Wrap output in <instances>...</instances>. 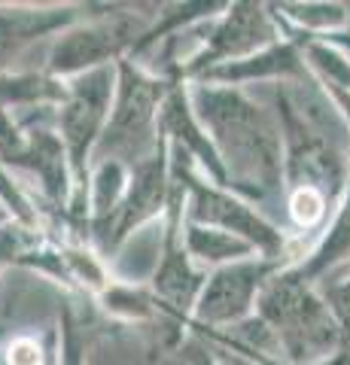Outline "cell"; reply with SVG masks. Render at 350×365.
<instances>
[{
  "mask_svg": "<svg viewBox=\"0 0 350 365\" xmlns=\"http://www.w3.org/2000/svg\"><path fill=\"white\" fill-rule=\"evenodd\" d=\"M262 365H274V362H265V359H262Z\"/></svg>",
  "mask_w": 350,
  "mask_h": 365,
  "instance_id": "obj_19",
  "label": "cell"
},
{
  "mask_svg": "<svg viewBox=\"0 0 350 365\" xmlns=\"http://www.w3.org/2000/svg\"><path fill=\"white\" fill-rule=\"evenodd\" d=\"M168 189H171V162H168V143L159 137L155 150L128 168V186L119 207L110 220L95 228L101 253H113L131 232H138L143 222H150L168 204Z\"/></svg>",
  "mask_w": 350,
  "mask_h": 365,
  "instance_id": "obj_7",
  "label": "cell"
},
{
  "mask_svg": "<svg viewBox=\"0 0 350 365\" xmlns=\"http://www.w3.org/2000/svg\"><path fill=\"white\" fill-rule=\"evenodd\" d=\"M277 43V28L271 21V13L259 4H235L229 6L217 25L207 31L205 46L192 61L183 64V73H205L210 67L241 61L247 55H256Z\"/></svg>",
  "mask_w": 350,
  "mask_h": 365,
  "instance_id": "obj_9",
  "label": "cell"
},
{
  "mask_svg": "<svg viewBox=\"0 0 350 365\" xmlns=\"http://www.w3.org/2000/svg\"><path fill=\"white\" fill-rule=\"evenodd\" d=\"M64 98L58 107V140L64 146L67 168L76 177V192L86 198L88 189V158L95 153V143L107 125L113 91H116V71L113 67H98L80 76L64 79ZM88 210V201H86Z\"/></svg>",
  "mask_w": 350,
  "mask_h": 365,
  "instance_id": "obj_4",
  "label": "cell"
},
{
  "mask_svg": "<svg viewBox=\"0 0 350 365\" xmlns=\"http://www.w3.org/2000/svg\"><path fill=\"white\" fill-rule=\"evenodd\" d=\"M73 19L71 9H0V64L25 43L71 25Z\"/></svg>",
  "mask_w": 350,
  "mask_h": 365,
  "instance_id": "obj_10",
  "label": "cell"
},
{
  "mask_svg": "<svg viewBox=\"0 0 350 365\" xmlns=\"http://www.w3.org/2000/svg\"><path fill=\"white\" fill-rule=\"evenodd\" d=\"M61 365H83V341L76 335L73 326H67L64 332V344H61Z\"/></svg>",
  "mask_w": 350,
  "mask_h": 365,
  "instance_id": "obj_16",
  "label": "cell"
},
{
  "mask_svg": "<svg viewBox=\"0 0 350 365\" xmlns=\"http://www.w3.org/2000/svg\"><path fill=\"white\" fill-rule=\"evenodd\" d=\"M314 365H350V356L347 353H335L332 359H323V362H314Z\"/></svg>",
  "mask_w": 350,
  "mask_h": 365,
  "instance_id": "obj_18",
  "label": "cell"
},
{
  "mask_svg": "<svg viewBox=\"0 0 350 365\" xmlns=\"http://www.w3.org/2000/svg\"><path fill=\"white\" fill-rule=\"evenodd\" d=\"M274 271H280L277 259H241L232 265H220L198 292L195 319L201 326L244 323Z\"/></svg>",
  "mask_w": 350,
  "mask_h": 365,
  "instance_id": "obj_8",
  "label": "cell"
},
{
  "mask_svg": "<svg viewBox=\"0 0 350 365\" xmlns=\"http://www.w3.org/2000/svg\"><path fill=\"white\" fill-rule=\"evenodd\" d=\"M146 34V21L138 13H113L88 25L64 31L49 52V76L64 83L86 71L110 67L113 58L134 49Z\"/></svg>",
  "mask_w": 350,
  "mask_h": 365,
  "instance_id": "obj_6",
  "label": "cell"
},
{
  "mask_svg": "<svg viewBox=\"0 0 350 365\" xmlns=\"http://www.w3.org/2000/svg\"><path fill=\"white\" fill-rule=\"evenodd\" d=\"M49 365H52V362H49Z\"/></svg>",
  "mask_w": 350,
  "mask_h": 365,
  "instance_id": "obj_20",
  "label": "cell"
},
{
  "mask_svg": "<svg viewBox=\"0 0 350 365\" xmlns=\"http://www.w3.org/2000/svg\"><path fill=\"white\" fill-rule=\"evenodd\" d=\"M256 317L274 338L277 353H287L296 365L332 359L341 347V332L326 302L317 299L292 271L277 274L262 287L256 299Z\"/></svg>",
  "mask_w": 350,
  "mask_h": 365,
  "instance_id": "obj_2",
  "label": "cell"
},
{
  "mask_svg": "<svg viewBox=\"0 0 350 365\" xmlns=\"http://www.w3.org/2000/svg\"><path fill=\"white\" fill-rule=\"evenodd\" d=\"M171 162L180 168L186 182V192H189V207L183 210L186 222L192 225H210V228H220V232H229L235 237L247 241L253 250L262 253V259H277L287 247V237L280 228H274L271 222H265L253 207H247L241 198H235L232 192H225L220 186H207L205 180L192 177V162L189 155L174 146V158Z\"/></svg>",
  "mask_w": 350,
  "mask_h": 365,
  "instance_id": "obj_5",
  "label": "cell"
},
{
  "mask_svg": "<svg viewBox=\"0 0 350 365\" xmlns=\"http://www.w3.org/2000/svg\"><path fill=\"white\" fill-rule=\"evenodd\" d=\"M25 150H28V134L13 122L9 110H0V158L19 165V158L25 155Z\"/></svg>",
  "mask_w": 350,
  "mask_h": 365,
  "instance_id": "obj_14",
  "label": "cell"
},
{
  "mask_svg": "<svg viewBox=\"0 0 350 365\" xmlns=\"http://www.w3.org/2000/svg\"><path fill=\"white\" fill-rule=\"evenodd\" d=\"M165 101V83L143 73L134 61H119L116 91L107 125L95 143L98 162L138 165L159 143V110Z\"/></svg>",
  "mask_w": 350,
  "mask_h": 365,
  "instance_id": "obj_3",
  "label": "cell"
},
{
  "mask_svg": "<svg viewBox=\"0 0 350 365\" xmlns=\"http://www.w3.org/2000/svg\"><path fill=\"white\" fill-rule=\"evenodd\" d=\"M280 9H287L289 19L308 25L311 31H332L338 34L347 25V6L341 4H284Z\"/></svg>",
  "mask_w": 350,
  "mask_h": 365,
  "instance_id": "obj_13",
  "label": "cell"
},
{
  "mask_svg": "<svg viewBox=\"0 0 350 365\" xmlns=\"http://www.w3.org/2000/svg\"><path fill=\"white\" fill-rule=\"evenodd\" d=\"M183 353H186V359H189L192 365H220L201 344H189V347H183Z\"/></svg>",
  "mask_w": 350,
  "mask_h": 365,
  "instance_id": "obj_17",
  "label": "cell"
},
{
  "mask_svg": "<svg viewBox=\"0 0 350 365\" xmlns=\"http://www.w3.org/2000/svg\"><path fill=\"white\" fill-rule=\"evenodd\" d=\"M183 250H186V256H195L198 262H207V265H217V268L232 265V262H241L250 253H256L241 237L220 232V228H210V225H192V222H186Z\"/></svg>",
  "mask_w": 350,
  "mask_h": 365,
  "instance_id": "obj_11",
  "label": "cell"
},
{
  "mask_svg": "<svg viewBox=\"0 0 350 365\" xmlns=\"http://www.w3.org/2000/svg\"><path fill=\"white\" fill-rule=\"evenodd\" d=\"M64 83L43 73H6L0 71V110L13 104H61Z\"/></svg>",
  "mask_w": 350,
  "mask_h": 365,
  "instance_id": "obj_12",
  "label": "cell"
},
{
  "mask_svg": "<svg viewBox=\"0 0 350 365\" xmlns=\"http://www.w3.org/2000/svg\"><path fill=\"white\" fill-rule=\"evenodd\" d=\"M192 113L225 170V192L268 201L284 182V143L274 122L250 98L229 86L198 83L189 91Z\"/></svg>",
  "mask_w": 350,
  "mask_h": 365,
  "instance_id": "obj_1",
  "label": "cell"
},
{
  "mask_svg": "<svg viewBox=\"0 0 350 365\" xmlns=\"http://www.w3.org/2000/svg\"><path fill=\"white\" fill-rule=\"evenodd\" d=\"M6 365H46V350L37 338H16L6 347Z\"/></svg>",
  "mask_w": 350,
  "mask_h": 365,
  "instance_id": "obj_15",
  "label": "cell"
}]
</instances>
